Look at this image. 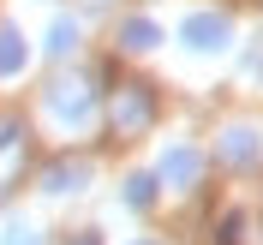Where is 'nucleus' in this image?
<instances>
[{"instance_id": "4", "label": "nucleus", "mask_w": 263, "mask_h": 245, "mask_svg": "<svg viewBox=\"0 0 263 245\" xmlns=\"http://www.w3.org/2000/svg\"><path fill=\"white\" fill-rule=\"evenodd\" d=\"M257 131H228V162H257Z\"/></svg>"}, {"instance_id": "8", "label": "nucleus", "mask_w": 263, "mask_h": 245, "mask_svg": "<svg viewBox=\"0 0 263 245\" xmlns=\"http://www.w3.org/2000/svg\"><path fill=\"white\" fill-rule=\"evenodd\" d=\"M0 245H42V239H36V233L24 228V221H18V228H6V239H0Z\"/></svg>"}, {"instance_id": "7", "label": "nucleus", "mask_w": 263, "mask_h": 245, "mask_svg": "<svg viewBox=\"0 0 263 245\" xmlns=\"http://www.w3.org/2000/svg\"><path fill=\"white\" fill-rule=\"evenodd\" d=\"M126 197H132V203H149V197H156V180H144V174H138V180H132V192H126Z\"/></svg>"}, {"instance_id": "10", "label": "nucleus", "mask_w": 263, "mask_h": 245, "mask_svg": "<svg viewBox=\"0 0 263 245\" xmlns=\"http://www.w3.org/2000/svg\"><path fill=\"white\" fill-rule=\"evenodd\" d=\"M72 245H96V233H84V239H72Z\"/></svg>"}, {"instance_id": "3", "label": "nucleus", "mask_w": 263, "mask_h": 245, "mask_svg": "<svg viewBox=\"0 0 263 245\" xmlns=\"http://www.w3.org/2000/svg\"><path fill=\"white\" fill-rule=\"evenodd\" d=\"M162 174H167L174 185H192V180H197V156H192V149H174V156L162 162Z\"/></svg>"}, {"instance_id": "9", "label": "nucleus", "mask_w": 263, "mask_h": 245, "mask_svg": "<svg viewBox=\"0 0 263 245\" xmlns=\"http://www.w3.org/2000/svg\"><path fill=\"white\" fill-rule=\"evenodd\" d=\"M239 228H246V221H239V215H228V221H221V245H239Z\"/></svg>"}, {"instance_id": "11", "label": "nucleus", "mask_w": 263, "mask_h": 245, "mask_svg": "<svg viewBox=\"0 0 263 245\" xmlns=\"http://www.w3.org/2000/svg\"><path fill=\"white\" fill-rule=\"evenodd\" d=\"M138 245H149V239H138Z\"/></svg>"}, {"instance_id": "5", "label": "nucleus", "mask_w": 263, "mask_h": 245, "mask_svg": "<svg viewBox=\"0 0 263 245\" xmlns=\"http://www.w3.org/2000/svg\"><path fill=\"white\" fill-rule=\"evenodd\" d=\"M24 66V48H18V30H0V72H18Z\"/></svg>"}, {"instance_id": "2", "label": "nucleus", "mask_w": 263, "mask_h": 245, "mask_svg": "<svg viewBox=\"0 0 263 245\" xmlns=\"http://www.w3.org/2000/svg\"><path fill=\"white\" fill-rule=\"evenodd\" d=\"M48 114H60V120H72V126H78V120L90 114V102L78 96V84H60V96H48Z\"/></svg>"}, {"instance_id": "6", "label": "nucleus", "mask_w": 263, "mask_h": 245, "mask_svg": "<svg viewBox=\"0 0 263 245\" xmlns=\"http://www.w3.org/2000/svg\"><path fill=\"white\" fill-rule=\"evenodd\" d=\"M156 42V24H126V48H149Z\"/></svg>"}, {"instance_id": "1", "label": "nucleus", "mask_w": 263, "mask_h": 245, "mask_svg": "<svg viewBox=\"0 0 263 245\" xmlns=\"http://www.w3.org/2000/svg\"><path fill=\"white\" fill-rule=\"evenodd\" d=\"M185 42H192V48H221V42H228V18H215V12L192 18V24H185Z\"/></svg>"}]
</instances>
